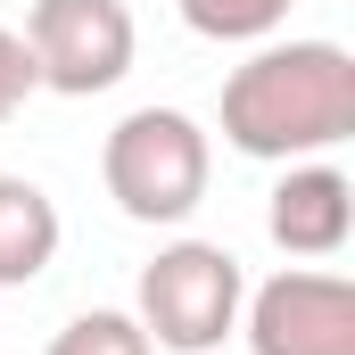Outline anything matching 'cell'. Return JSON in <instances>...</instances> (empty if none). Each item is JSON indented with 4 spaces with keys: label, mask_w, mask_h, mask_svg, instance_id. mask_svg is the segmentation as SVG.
Instances as JSON below:
<instances>
[{
    "label": "cell",
    "mask_w": 355,
    "mask_h": 355,
    "mask_svg": "<svg viewBox=\"0 0 355 355\" xmlns=\"http://www.w3.org/2000/svg\"><path fill=\"white\" fill-rule=\"evenodd\" d=\"M355 132V58L339 42H265L223 83V141L240 157L297 166Z\"/></svg>",
    "instance_id": "6da1fadb"
},
{
    "label": "cell",
    "mask_w": 355,
    "mask_h": 355,
    "mask_svg": "<svg viewBox=\"0 0 355 355\" xmlns=\"http://www.w3.org/2000/svg\"><path fill=\"white\" fill-rule=\"evenodd\" d=\"M207 174H215V141L182 107H132L107 132V149H99V182H107V198L132 223H182V215H198Z\"/></svg>",
    "instance_id": "7a4b0ae2"
},
{
    "label": "cell",
    "mask_w": 355,
    "mask_h": 355,
    "mask_svg": "<svg viewBox=\"0 0 355 355\" xmlns=\"http://www.w3.org/2000/svg\"><path fill=\"white\" fill-rule=\"evenodd\" d=\"M240 297H248V272L232 248L215 240H174L141 265V306L132 322L149 331V347L174 355H215L232 331H240Z\"/></svg>",
    "instance_id": "3957f363"
},
{
    "label": "cell",
    "mask_w": 355,
    "mask_h": 355,
    "mask_svg": "<svg viewBox=\"0 0 355 355\" xmlns=\"http://www.w3.org/2000/svg\"><path fill=\"white\" fill-rule=\"evenodd\" d=\"M132 8L124 0H33L25 8V50L33 75L58 99H91L132 75Z\"/></svg>",
    "instance_id": "277c9868"
},
{
    "label": "cell",
    "mask_w": 355,
    "mask_h": 355,
    "mask_svg": "<svg viewBox=\"0 0 355 355\" xmlns=\"http://www.w3.org/2000/svg\"><path fill=\"white\" fill-rule=\"evenodd\" d=\"M248 355H355V289L339 272L289 265L240 297Z\"/></svg>",
    "instance_id": "5b68a950"
},
{
    "label": "cell",
    "mask_w": 355,
    "mask_h": 355,
    "mask_svg": "<svg viewBox=\"0 0 355 355\" xmlns=\"http://www.w3.org/2000/svg\"><path fill=\"white\" fill-rule=\"evenodd\" d=\"M265 232L281 257H339L355 232V182L339 166H314L297 157L289 174L272 182V207H265Z\"/></svg>",
    "instance_id": "8992f818"
},
{
    "label": "cell",
    "mask_w": 355,
    "mask_h": 355,
    "mask_svg": "<svg viewBox=\"0 0 355 355\" xmlns=\"http://www.w3.org/2000/svg\"><path fill=\"white\" fill-rule=\"evenodd\" d=\"M67 223H58V198L25 174H0V289H25L42 281L50 257H58Z\"/></svg>",
    "instance_id": "52a82bcc"
},
{
    "label": "cell",
    "mask_w": 355,
    "mask_h": 355,
    "mask_svg": "<svg viewBox=\"0 0 355 355\" xmlns=\"http://www.w3.org/2000/svg\"><path fill=\"white\" fill-rule=\"evenodd\" d=\"M289 8L297 0H182V25L207 42H265V33H281Z\"/></svg>",
    "instance_id": "ba28073f"
},
{
    "label": "cell",
    "mask_w": 355,
    "mask_h": 355,
    "mask_svg": "<svg viewBox=\"0 0 355 355\" xmlns=\"http://www.w3.org/2000/svg\"><path fill=\"white\" fill-rule=\"evenodd\" d=\"M50 355H149V331L132 314H116V306H91L50 339Z\"/></svg>",
    "instance_id": "9c48e42d"
},
{
    "label": "cell",
    "mask_w": 355,
    "mask_h": 355,
    "mask_svg": "<svg viewBox=\"0 0 355 355\" xmlns=\"http://www.w3.org/2000/svg\"><path fill=\"white\" fill-rule=\"evenodd\" d=\"M33 91H42V75H33V50H25V33H8V25H0V124H8V116L33 99Z\"/></svg>",
    "instance_id": "30bf717a"
}]
</instances>
